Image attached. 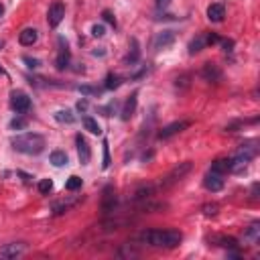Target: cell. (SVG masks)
Wrapping results in <instances>:
<instances>
[{
  "mask_svg": "<svg viewBox=\"0 0 260 260\" xmlns=\"http://www.w3.org/2000/svg\"><path fill=\"white\" fill-rule=\"evenodd\" d=\"M140 240L152 248H177L183 240L179 230H146L140 234Z\"/></svg>",
  "mask_w": 260,
  "mask_h": 260,
  "instance_id": "obj_1",
  "label": "cell"
},
{
  "mask_svg": "<svg viewBox=\"0 0 260 260\" xmlns=\"http://www.w3.org/2000/svg\"><path fill=\"white\" fill-rule=\"evenodd\" d=\"M12 146L22 154H41L45 150V136L37 132H24L12 138Z\"/></svg>",
  "mask_w": 260,
  "mask_h": 260,
  "instance_id": "obj_2",
  "label": "cell"
},
{
  "mask_svg": "<svg viewBox=\"0 0 260 260\" xmlns=\"http://www.w3.org/2000/svg\"><path fill=\"white\" fill-rule=\"evenodd\" d=\"M256 152H258L256 142H246V144H242V146L238 148V152L230 159V173H240L242 169H246V165L256 157Z\"/></svg>",
  "mask_w": 260,
  "mask_h": 260,
  "instance_id": "obj_3",
  "label": "cell"
},
{
  "mask_svg": "<svg viewBox=\"0 0 260 260\" xmlns=\"http://www.w3.org/2000/svg\"><path fill=\"white\" fill-rule=\"evenodd\" d=\"M191 161H185V163H179L177 167H173L163 179H161V183H159V189H171L173 185H177L181 179H183L189 171H191Z\"/></svg>",
  "mask_w": 260,
  "mask_h": 260,
  "instance_id": "obj_4",
  "label": "cell"
},
{
  "mask_svg": "<svg viewBox=\"0 0 260 260\" xmlns=\"http://www.w3.org/2000/svg\"><path fill=\"white\" fill-rule=\"evenodd\" d=\"M220 41V37L216 35V33H210V31H203V33H199L195 39H191V43H189V55H197L199 51H203L205 47H210V45H214V43H218Z\"/></svg>",
  "mask_w": 260,
  "mask_h": 260,
  "instance_id": "obj_5",
  "label": "cell"
},
{
  "mask_svg": "<svg viewBox=\"0 0 260 260\" xmlns=\"http://www.w3.org/2000/svg\"><path fill=\"white\" fill-rule=\"evenodd\" d=\"M189 126H191V120H177V122H171L165 128H161L157 136H159V140H169L171 136L183 132V130H187Z\"/></svg>",
  "mask_w": 260,
  "mask_h": 260,
  "instance_id": "obj_6",
  "label": "cell"
},
{
  "mask_svg": "<svg viewBox=\"0 0 260 260\" xmlns=\"http://www.w3.org/2000/svg\"><path fill=\"white\" fill-rule=\"evenodd\" d=\"M224 175L222 173H218V171H207V175L203 177V187L207 189V191H212V193H216V191H222L224 189Z\"/></svg>",
  "mask_w": 260,
  "mask_h": 260,
  "instance_id": "obj_7",
  "label": "cell"
},
{
  "mask_svg": "<svg viewBox=\"0 0 260 260\" xmlns=\"http://www.w3.org/2000/svg\"><path fill=\"white\" fill-rule=\"evenodd\" d=\"M10 108L14 112H18V114L29 112L31 110V98L24 92H12L10 94Z\"/></svg>",
  "mask_w": 260,
  "mask_h": 260,
  "instance_id": "obj_8",
  "label": "cell"
},
{
  "mask_svg": "<svg viewBox=\"0 0 260 260\" xmlns=\"http://www.w3.org/2000/svg\"><path fill=\"white\" fill-rule=\"evenodd\" d=\"M116 201H118L116 189L112 185L104 187V193H102V212H104V216H110L116 210Z\"/></svg>",
  "mask_w": 260,
  "mask_h": 260,
  "instance_id": "obj_9",
  "label": "cell"
},
{
  "mask_svg": "<svg viewBox=\"0 0 260 260\" xmlns=\"http://www.w3.org/2000/svg\"><path fill=\"white\" fill-rule=\"evenodd\" d=\"M63 16H65V6H63V2H53L49 6V12H47V22H49V27H59L61 24V20H63Z\"/></svg>",
  "mask_w": 260,
  "mask_h": 260,
  "instance_id": "obj_10",
  "label": "cell"
},
{
  "mask_svg": "<svg viewBox=\"0 0 260 260\" xmlns=\"http://www.w3.org/2000/svg\"><path fill=\"white\" fill-rule=\"evenodd\" d=\"M75 144H77V157H80V163L82 165H88L90 159H92V148H90V142L86 140V136L77 134L75 136Z\"/></svg>",
  "mask_w": 260,
  "mask_h": 260,
  "instance_id": "obj_11",
  "label": "cell"
},
{
  "mask_svg": "<svg viewBox=\"0 0 260 260\" xmlns=\"http://www.w3.org/2000/svg\"><path fill=\"white\" fill-rule=\"evenodd\" d=\"M24 250H27V246H24L22 242H10V244H6L4 248H0V258H4V260L18 258V256L24 254Z\"/></svg>",
  "mask_w": 260,
  "mask_h": 260,
  "instance_id": "obj_12",
  "label": "cell"
},
{
  "mask_svg": "<svg viewBox=\"0 0 260 260\" xmlns=\"http://www.w3.org/2000/svg\"><path fill=\"white\" fill-rule=\"evenodd\" d=\"M136 104H138V92H132V94L128 96V100L124 102L122 112H120V118H122L124 122H128L130 118L134 116V112H136Z\"/></svg>",
  "mask_w": 260,
  "mask_h": 260,
  "instance_id": "obj_13",
  "label": "cell"
},
{
  "mask_svg": "<svg viewBox=\"0 0 260 260\" xmlns=\"http://www.w3.org/2000/svg\"><path fill=\"white\" fill-rule=\"evenodd\" d=\"M57 43H59V53H57V59H55V67H57L59 71H63V69L69 65L71 53H69V47H67V43H65L63 39H59Z\"/></svg>",
  "mask_w": 260,
  "mask_h": 260,
  "instance_id": "obj_14",
  "label": "cell"
},
{
  "mask_svg": "<svg viewBox=\"0 0 260 260\" xmlns=\"http://www.w3.org/2000/svg\"><path fill=\"white\" fill-rule=\"evenodd\" d=\"M201 77L205 82H220L222 80V69L216 63H205L201 69Z\"/></svg>",
  "mask_w": 260,
  "mask_h": 260,
  "instance_id": "obj_15",
  "label": "cell"
},
{
  "mask_svg": "<svg viewBox=\"0 0 260 260\" xmlns=\"http://www.w3.org/2000/svg\"><path fill=\"white\" fill-rule=\"evenodd\" d=\"M80 201H82V197H71V199H61V201H55V203H53V214H55V216H61V214L69 212L71 207H75Z\"/></svg>",
  "mask_w": 260,
  "mask_h": 260,
  "instance_id": "obj_16",
  "label": "cell"
},
{
  "mask_svg": "<svg viewBox=\"0 0 260 260\" xmlns=\"http://www.w3.org/2000/svg\"><path fill=\"white\" fill-rule=\"evenodd\" d=\"M173 43H175V33H173V31H163V33H159L157 37H154L152 47H154V49H167V47L173 45Z\"/></svg>",
  "mask_w": 260,
  "mask_h": 260,
  "instance_id": "obj_17",
  "label": "cell"
},
{
  "mask_svg": "<svg viewBox=\"0 0 260 260\" xmlns=\"http://www.w3.org/2000/svg\"><path fill=\"white\" fill-rule=\"evenodd\" d=\"M226 16V8L224 4L216 2V4H210V8H207V18H210L212 22H222Z\"/></svg>",
  "mask_w": 260,
  "mask_h": 260,
  "instance_id": "obj_18",
  "label": "cell"
},
{
  "mask_svg": "<svg viewBox=\"0 0 260 260\" xmlns=\"http://www.w3.org/2000/svg\"><path fill=\"white\" fill-rule=\"evenodd\" d=\"M37 39H39L37 29H24V31L18 35V41H20V45H24V47H31V45H35V43H37Z\"/></svg>",
  "mask_w": 260,
  "mask_h": 260,
  "instance_id": "obj_19",
  "label": "cell"
},
{
  "mask_svg": "<svg viewBox=\"0 0 260 260\" xmlns=\"http://www.w3.org/2000/svg\"><path fill=\"white\" fill-rule=\"evenodd\" d=\"M140 57V49H138V41L136 39H130V51H128V55H126V63L128 65H134Z\"/></svg>",
  "mask_w": 260,
  "mask_h": 260,
  "instance_id": "obj_20",
  "label": "cell"
},
{
  "mask_svg": "<svg viewBox=\"0 0 260 260\" xmlns=\"http://www.w3.org/2000/svg\"><path fill=\"white\" fill-rule=\"evenodd\" d=\"M214 242H216V246H222V248H228V250L238 248V240L232 238V236H214Z\"/></svg>",
  "mask_w": 260,
  "mask_h": 260,
  "instance_id": "obj_21",
  "label": "cell"
},
{
  "mask_svg": "<svg viewBox=\"0 0 260 260\" xmlns=\"http://www.w3.org/2000/svg\"><path fill=\"white\" fill-rule=\"evenodd\" d=\"M244 238H246L248 242H252V244L258 242V238H260V222H258V220L250 224V228H248L246 234H244Z\"/></svg>",
  "mask_w": 260,
  "mask_h": 260,
  "instance_id": "obj_22",
  "label": "cell"
},
{
  "mask_svg": "<svg viewBox=\"0 0 260 260\" xmlns=\"http://www.w3.org/2000/svg\"><path fill=\"white\" fill-rule=\"evenodd\" d=\"M84 128L88 130L90 134H102V128H100V124H98V120H94L92 116H84Z\"/></svg>",
  "mask_w": 260,
  "mask_h": 260,
  "instance_id": "obj_23",
  "label": "cell"
},
{
  "mask_svg": "<svg viewBox=\"0 0 260 260\" xmlns=\"http://www.w3.org/2000/svg\"><path fill=\"white\" fill-rule=\"evenodd\" d=\"M51 165H55V167H65L67 165V154L63 150H53L51 152V157H49Z\"/></svg>",
  "mask_w": 260,
  "mask_h": 260,
  "instance_id": "obj_24",
  "label": "cell"
},
{
  "mask_svg": "<svg viewBox=\"0 0 260 260\" xmlns=\"http://www.w3.org/2000/svg\"><path fill=\"white\" fill-rule=\"evenodd\" d=\"M55 120L61 124H73L75 122V114L73 110H57L55 112Z\"/></svg>",
  "mask_w": 260,
  "mask_h": 260,
  "instance_id": "obj_25",
  "label": "cell"
},
{
  "mask_svg": "<svg viewBox=\"0 0 260 260\" xmlns=\"http://www.w3.org/2000/svg\"><path fill=\"white\" fill-rule=\"evenodd\" d=\"M122 86V77L120 75H116V73H108V77H106V84H104V88L106 90H118Z\"/></svg>",
  "mask_w": 260,
  "mask_h": 260,
  "instance_id": "obj_26",
  "label": "cell"
},
{
  "mask_svg": "<svg viewBox=\"0 0 260 260\" xmlns=\"http://www.w3.org/2000/svg\"><path fill=\"white\" fill-rule=\"evenodd\" d=\"M212 171H218L222 175L230 173V159H218V161H214L212 163Z\"/></svg>",
  "mask_w": 260,
  "mask_h": 260,
  "instance_id": "obj_27",
  "label": "cell"
},
{
  "mask_svg": "<svg viewBox=\"0 0 260 260\" xmlns=\"http://www.w3.org/2000/svg\"><path fill=\"white\" fill-rule=\"evenodd\" d=\"M82 177H77V175H71L69 179H67V183H65V189L67 191H77V189H82Z\"/></svg>",
  "mask_w": 260,
  "mask_h": 260,
  "instance_id": "obj_28",
  "label": "cell"
},
{
  "mask_svg": "<svg viewBox=\"0 0 260 260\" xmlns=\"http://www.w3.org/2000/svg\"><path fill=\"white\" fill-rule=\"evenodd\" d=\"M51 191H53V181H51V179H41L39 181V193L41 195H49Z\"/></svg>",
  "mask_w": 260,
  "mask_h": 260,
  "instance_id": "obj_29",
  "label": "cell"
},
{
  "mask_svg": "<svg viewBox=\"0 0 260 260\" xmlns=\"http://www.w3.org/2000/svg\"><path fill=\"white\" fill-rule=\"evenodd\" d=\"M203 216H207V218H212V216H218V212H220V205L218 203H205L203 207Z\"/></svg>",
  "mask_w": 260,
  "mask_h": 260,
  "instance_id": "obj_30",
  "label": "cell"
},
{
  "mask_svg": "<svg viewBox=\"0 0 260 260\" xmlns=\"http://www.w3.org/2000/svg\"><path fill=\"white\" fill-rule=\"evenodd\" d=\"M189 80H191V75L189 73H183V75H179L177 80H175V86L179 90H187L189 88Z\"/></svg>",
  "mask_w": 260,
  "mask_h": 260,
  "instance_id": "obj_31",
  "label": "cell"
},
{
  "mask_svg": "<svg viewBox=\"0 0 260 260\" xmlns=\"http://www.w3.org/2000/svg\"><path fill=\"white\" fill-rule=\"evenodd\" d=\"M27 118H20V116H16V118H12L10 120V128L12 130H22V128H27Z\"/></svg>",
  "mask_w": 260,
  "mask_h": 260,
  "instance_id": "obj_32",
  "label": "cell"
},
{
  "mask_svg": "<svg viewBox=\"0 0 260 260\" xmlns=\"http://www.w3.org/2000/svg\"><path fill=\"white\" fill-rule=\"evenodd\" d=\"M102 146H104V163H102V167H104V169H108L110 163H112V161H110V146H108V140H104Z\"/></svg>",
  "mask_w": 260,
  "mask_h": 260,
  "instance_id": "obj_33",
  "label": "cell"
},
{
  "mask_svg": "<svg viewBox=\"0 0 260 260\" xmlns=\"http://www.w3.org/2000/svg\"><path fill=\"white\" fill-rule=\"evenodd\" d=\"M102 18L106 20L108 24H112V27H116V16H114L112 10H104V12H102Z\"/></svg>",
  "mask_w": 260,
  "mask_h": 260,
  "instance_id": "obj_34",
  "label": "cell"
},
{
  "mask_svg": "<svg viewBox=\"0 0 260 260\" xmlns=\"http://www.w3.org/2000/svg\"><path fill=\"white\" fill-rule=\"evenodd\" d=\"M82 94H88V96H100V90L98 88H92V86H80L77 88Z\"/></svg>",
  "mask_w": 260,
  "mask_h": 260,
  "instance_id": "obj_35",
  "label": "cell"
},
{
  "mask_svg": "<svg viewBox=\"0 0 260 260\" xmlns=\"http://www.w3.org/2000/svg\"><path fill=\"white\" fill-rule=\"evenodd\" d=\"M92 35H94L96 39H100V37L106 35V29H104V24H94V27H92Z\"/></svg>",
  "mask_w": 260,
  "mask_h": 260,
  "instance_id": "obj_36",
  "label": "cell"
},
{
  "mask_svg": "<svg viewBox=\"0 0 260 260\" xmlns=\"http://www.w3.org/2000/svg\"><path fill=\"white\" fill-rule=\"evenodd\" d=\"M22 61L27 63V67H31V69H37V67L41 65V61H39V59H33V57H29V55H24V57H22Z\"/></svg>",
  "mask_w": 260,
  "mask_h": 260,
  "instance_id": "obj_37",
  "label": "cell"
},
{
  "mask_svg": "<svg viewBox=\"0 0 260 260\" xmlns=\"http://www.w3.org/2000/svg\"><path fill=\"white\" fill-rule=\"evenodd\" d=\"M222 47H224L226 53H232V51H234V41H232V39H224V41H222Z\"/></svg>",
  "mask_w": 260,
  "mask_h": 260,
  "instance_id": "obj_38",
  "label": "cell"
},
{
  "mask_svg": "<svg viewBox=\"0 0 260 260\" xmlns=\"http://www.w3.org/2000/svg\"><path fill=\"white\" fill-rule=\"evenodd\" d=\"M169 4H171V0H154V6H157L159 10H165Z\"/></svg>",
  "mask_w": 260,
  "mask_h": 260,
  "instance_id": "obj_39",
  "label": "cell"
},
{
  "mask_svg": "<svg viewBox=\"0 0 260 260\" xmlns=\"http://www.w3.org/2000/svg\"><path fill=\"white\" fill-rule=\"evenodd\" d=\"M77 110L86 112V110H88V100H80V102H77Z\"/></svg>",
  "mask_w": 260,
  "mask_h": 260,
  "instance_id": "obj_40",
  "label": "cell"
},
{
  "mask_svg": "<svg viewBox=\"0 0 260 260\" xmlns=\"http://www.w3.org/2000/svg\"><path fill=\"white\" fill-rule=\"evenodd\" d=\"M258 187H260L258 183L252 185V191H250V197H252V199H258Z\"/></svg>",
  "mask_w": 260,
  "mask_h": 260,
  "instance_id": "obj_41",
  "label": "cell"
},
{
  "mask_svg": "<svg viewBox=\"0 0 260 260\" xmlns=\"http://www.w3.org/2000/svg\"><path fill=\"white\" fill-rule=\"evenodd\" d=\"M2 14H4V4L0 2V16H2Z\"/></svg>",
  "mask_w": 260,
  "mask_h": 260,
  "instance_id": "obj_42",
  "label": "cell"
},
{
  "mask_svg": "<svg viewBox=\"0 0 260 260\" xmlns=\"http://www.w3.org/2000/svg\"><path fill=\"white\" fill-rule=\"evenodd\" d=\"M2 45H4V43H2V41H0V49H2Z\"/></svg>",
  "mask_w": 260,
  "mask_h": 260,
  "instance_id": "obj_43",
  "label": "cell"
},
{
  "mask_svg": "<svg viewBox=\"0 0 260 260\" xmlns=\"http://www.w3.org/2000/svg\"><path fill=\"white\" fill-rule=\"evenodd\" d=\"M0 73H4V69H2V67H0Z\"/></svg>",
  "mask_w": 260,
  "mask_h": 260,
  "instance_id": "obj_44",
  "label": "cell"
}]
</instances>
